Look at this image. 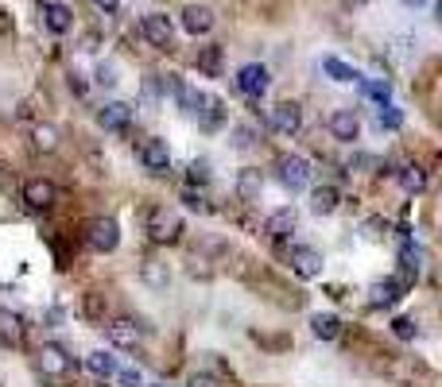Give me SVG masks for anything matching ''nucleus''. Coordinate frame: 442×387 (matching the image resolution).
<instances>
[{
	"mask_svg": "<svg viewBox=\"0 0 442 387\" xmlns=\"http://www.w3.org/2000/svg\"><path fill=\"white\" fill-rule=\"evenodd\" d=\"M31 147H35L39 155L55 151V147H59V128H51V125H35V128H31Z\"/></svg>",
	"mask_w": 442,
	"mask_h": 387,
	"instance_id": "cd10ccee",
	"label": "nucleus"
},
{
	"mask_svg": "<svg viewBox=\"0 0 442 387\" xmlns=\"http://www.w3.org/2000/svg\"><path fill=\"white\" fill-rule=\"evenodd\" d=\"M120 387H144V380H140V372H132V368H117V376H113Z\"/></svg>",
	"mask_w": 442,
	"mask_h": 387,
	"instance_id": "c9c22d12",
	"label": "nucleus"
},
{
	"mask_svg": "<svg viewBox=\"0 0 442 387\" xmlns=\"http://www.w3.org/2000/svg\"><path fill=\"white\" fill-rule=\"evenodd\" d=\"M435 16H438V23H442V0H438V8H435Z\"/></svg>",
	"mask_w": 442,
	"mask_h": 387,
	"instance_id": "c03bdc74",
	"label": "nucleus"
},
{
	"mask_svg": "<svg viewBox=\"0 0 442 387\" xmlns=\"http://www.w3.org/2000/svg\"><path fill=\"white\" fill-rule=\"evenodd\" d=\"M35 372L43 376V380H67V376L74 372V357L62 345H55V341H47V345H39L35 349Z\"/></svg>",
	"mask_w": 442,
	"mask_h": 387,
	"instance_id": "f03ea898",
	"label": "nucleus"
},
{
	"mask_svg": "<svg viewBox=\"0 0 442 387\" xmlns=\"http://www.w3.org/2000/svg\"><path fill=\"white\" fill-rule=\"evenodd\" d=\"M326 128H330V136L338 139V144H353V139L361 136V117H357L353 109H334L330 120H326Z\"/></svg>",
	"mask_w": 442,
	"mask_h": 387,
	"instance_id": "9b49d317",
	"label": "nucleus"
},
{
	"mask_svg": "<svg viewBox=\"0 0 442 387\" xmlns=\"http://www.w3.org/2000/svg\"><path fill=\"white\" fill-rule=\"evenodd\" d=\"M39 12H43V28L51 31V35H67V31L74 28V12L62 4V0H43Z\"/></svg>",
	"mask_w": 442,
	"mask_h": 387,
	"instance_id": "4468645a",
	"label": "nucleus"
},
{
	"mask_svg": "<svg viewBox=\"0 0 442 387\" xmlns=\"http://www.w3.org/2000/svg\"><path fill=\"white\" fill-rule=\"evenodd\" d=\"M183 202L191 205V209H206V202L198 197V190H194V186H183Z\"/></svg>",
	"mask_w": 442,
	"mask_h": 387,
	"instance_id": "58836bf2",
	"label": "nucleus"
},
{
	"mask_svg": "<svg viewBox=\"0 0 442 387\" xmlns=\"http://www.w3.org/2000/svg\"><path fill=\"white\" fill-rule=\"evenodd\" d=\"M78 310H81V318L94 322V325L109 322V294H105V291H81Z\"/></svg>",
	"mask_w": 442,
	"mask_h": 387,
	"instance_id": "a211bd4d",
	"label": "nucleus"
},
{
	"mask_svg": "<svg viewBox=\"0 0 442 387\" xmlns=\"http://www.w3.org/2000/svg\"><path fill=\"white\" fill-rule=\"evenodd\" d=\"M186 387H221V383H217V376H210V372H194L191 380H186Z\"/></svg>",
	"mask_w": 442,
	"mask_h": 387,
	"instance_id": "e433bc0d",
	"label": "nucleus"
},
{
	"mask_svg": "<svg viewBox=\"0 0 442 387\" xmlns=\"http://www.w3.org/2000/svg\"><path fill=\"white\" fill-rule=\"evenodd\" d=\"M256 144V132H252L249 125H237V132H233V147H252Z\"/></svg>",
	"mask_w": 442,
	"mask_h": 387,
	"instance_id": "f704fd0d",
	"label": "nucleus"
},
{
	"mask_svg": "<svg viewBox=\"0 0 442 387\" xmlns=\"http://www.w3.org/2000/svg\"><path fill=\"white\" fill-rule=\"evenodd\" d=\"M198 125H202V132H217L221 125H225V105L217 101V97H202V105H198Z\"/></svg>",
	"mask_w": 442,
	"mask_h": 387,
	"instance_id": "4be33fe9",
	"label": "nucleus"
},
{
	"mask_svg": "<svg viewBox=\"0 0 442 387\" xmlns=\"http://www.w3.org/2000/svg\"><path fill=\"white\" fill-rule=\"evenodd\" d=\"M210 183V167L206 163H191V175H186V186H206Z\"/></svg>",
	"mask_w": 442,
	"mask_h": 387,
	"instance_id": "72a5a7b5",
	"label": "nucleus"
},
{
	"mask_svg": "<svg viewBox=\"0 0 442 387\" xmlns=\"http://www.w3.org/2000/svg\"><path fill=\"white\" fill-rule=\"evenodd\" d=\"M152 387H167V383H152Z\"/></svg>",
	"mask_w": 442,
	"mask_h": 387,
	"instance_id": "a18cd8bd",
	"label": "nucleus"
},
{
	"mask_svg": "<svg viewBox=\"0 0 442 387\" xmlns=\"http://www.w3.org/2000/svg\"><path fill=\"white\" fill-rule=\"evenodd\" d=\"M268 125H272V132H280V136H299V128H302V105L280 101L272 109V117H268Z\"/></svg>",
	"mask_w": 442,
	"mask_h": 387,
	"instance_id": "ddd939ff",
	"label": "nucleus"
},
{
	"mask_svg": "<svg viewBox=\"0 0 442 387\" xmlns=\"http://www.w3.org/2000/svg\"><path fill=\"white\" fill-rule=\"evenodd\" d=\"M86 368L94 376H101V380H113V376H117V357H113V352H105V349H97V352H89L86 357Z\"/></svg>",
	"mask_w": 442,
	"mask_h": 387,
	"instance_id": "a878e982",
	"label": "nucleus"
},
{
	"mask_svg": "<svg viewBox=\"0 0 442 387\" xmlns=\"http://www.w3.org/2000/svg\"><path fill=\"white\" fill-rule=\"evenodd\" d=\"M12 31V20H8V12H0V35H8Z\"/></svg>",
	"mask_w": 442,
	"mask_h": 387,
	"instance_id": "79ce46f5",
	"label": "nucleus"
},
{
	"mask_svg": "<svg viewBox=\"0 0 442 387\" xmlns=\"http://www.w3.org/2000/svg\"><path fill=\"white\" fill-rule=\"evenodd\" d=\"M295 233V209H276L264 217V236L268 241H288Z\"/></svg>",
	"mask_w": 442,
	"mask_h": 387,
	"instance_id": "aec40b11",
	"label": "nucleus"
},
{
	"mask_svg": "<svg viewBox=\"0 0 442 387\" xmlns=\"http://www.w3.org/2000/svg\"><path fill=\"white\" fill-rule=\"evenodd\" d=\"M404 291H407V283L404 279H376L373 287H368V306L373 310H392L400 299H404Z\"/></svg>",
	"mask_w": 442,
	"mask_h": 387,
	"instance_id": "9d476101",
	"label": "nucleus"
},
{
	"mask_svg": "<svg viewBox=\"0 0 442 387\" xmlns=\"http://www.w3.org/2000/svg\"><path fill=\"white\" fill-rule=\"evenodd\" d=\"M144 233L155 248H167V244H175L178 236H183V217H178L171 205H155V209H147Z\"/></svg>",
	"mask_w": 442,
	"mask_h": 387,
	"instance_id": "f257e3e1",
	"label": "nucleus"
},
{
	"mask_svg": "<svg viewBox=\"0 0 442 387\" xmlns=\"http://www.w3.org/2000/svg\"><path fill=\"white\" fill-rule=\"evenodd\" d=\"M276 178H280V186L288 194H299L310 186V178H314V167H310V159H302V155H280V163H276Z\"/></svg>",
	"mask_w": 442,
	"mask_h": 387,
	"instance_id": "7ed1b4c3",
	"label": "nucleus"
},
{
	"mask_svg": "<svg viewBox=\"0 0 442 387\" xmlns=\"http://www.w3.org/2000/svg\"><path fill=\"white\" fill-rule=\"evenodd\" d=\"M237 197L241 202H256L260 190H264V175L260 171H252V167H244V171H237Z\"/></svg>",
	"mask_w": 442,
	"mask_h": 387,
	"instance_id": "5701e85b",
	"label": "nucleus"
},
{
	"mask_svg": "<svg viewBox=\"0 0 442 387\" xmlns=\"http://www.w3.org/2000/svg\"><path fill=\"white\" fill-rule=\"evenodd\" d=\"M105 337H109V345L120 349V352H136L144 345V329H140V322H132V318H113V322H105Z\"/></svg>",
	"mask_w": 442,
	"mask_h": 387,
	"instance_id": "39448f33",
	"label": "nucleus"
},
{
	"mask_svg": "<svg viewBox=\"0 0 442 387\" xmlns=\"http://www.w3.org/2000/svg\"><path fill=\"white\" fill-rule=\"evenodd\" d=\"M268 81H272L268 66H260V62H249V66H241V70H237L233 86H237V93H244V97H252V101H256V97L268 89Z\"/></svg>",
	"mask_w": 442,
	"mask_h": 387,
	"instance_id": "1a4fd4ad",
	"label": "nucleus"
},
{
	"mask_svg": "<svg viewBox=\"0 0 442 387\" xmlns=\"http://www.w3.org/2000/svg\"><path fill=\"white\" fill-rule=\"evenodd\" d=\"M144 279H147V283H155V287H163V283H167V267H163L159 260H144Z\"/></svg>",
	"mask_w": 442,
	"mask_h": 387,
	"instance_id": "473e14b6",
	"label": "nucleus"
},
{
	"mask_svg": "<svg viewBox=\"0 0 442 387\" xmlns=\"http://www.w3.org/2000/svg\"><path fill=\"white\" fill-rule=\"evenodd\" d=\"M404 4H407V8H423L427 0H404Z\"/></svg>",
	"mask_w": 442,
	"mask_h": 387,
	"instance_id": "37998d69",
	"label": "nucleus"
},
{
	"mask_svg": "<svg viewBox=\"0 0 442 387\" xmlns=\"http://www.w3.org/2000/svg\"><path fill=\"white\" fill-rule=\"evenodd\" d=\"M23 318L16 314V310L0 306V345H8V349H16V345H23Z\"/></svg>",
	"mask_w": 442,
	"mask_h": 387,
	"instance_id": "6ab92c4d",
	"label": "nucleus"
},
{
	"mask_svg": "<svg viewBox=\"0 0 442 387\" xmlns=\"http://www.w3.org/2000/svg\"><path fill=\"white\" fill-rule=\"evenodd\" d=\"M288 263H291L295 279L322 275V256H318V248H307V244H288Z\"/></svg>",
	"mask_w": 442,
	"mask_h": 387,
	"instance_id": "6e6552de",
	"label": "nucleus"
},
{
	"mask_svg": "<svg viewBox=\"0 0 442 387\" xmlns=\"http://www.w3.org/2000/svg\"><path fill=\"white\" fill-rule=\"evenodd\" d=\"M310 333H314L318 341H338L341 337V318L338 314H314L310 318Z\"/></svg>",
	"mask_w": 442,
	"mask_h": 387,
	"instance_id": "b1692460",
	"label": "nucleus"
},
{
	"mask_svg": "<svg viewBox=\"0 0 442 387\" xmlns=\"http://www.w3.org/2000/svg\"><path fill=\"white\" fill-rule=\"evenodd\" d=\"M396 178L407 194H423V186H427V171H423L419 163H404V167L396 171Z\"/></svg>",
	"mask_w": 442,
	"mask_h": 387,
	"instance_id": "393cba45",
	"label": "nucleus"
},
{
	"mask_svg": "<svg viewBox=\"0 0 442 387\" xmlns=\"http://www.w3.org/2000/svg\"><path fill=\"white\" fill-rule=\"evenodd\" d=\"M338 205H341L338 186H314V190H310V213H314V217H330Z\"/></svg>",
	"mask_w": 442,
	"mask_h": 387,
	"instance_id": "412c9836",
	"label": "nucleus"
},
{
	"mask_svg": "<svg viewBox=\"0 0 442 387\" xmlns=\"http://www.w3.org/2000/svg\"><path fill=\"white\" fill-rule=\"evenodd\" d=\"M368 167H373V155H349V171H353V175H361Z\"/></svg>",
	"mask_w": 442,
	"mask_h": 387,
	"instance_id": "4c0bfd02",
	"label": "nucleus"
},
{
	"mask_svg": "<svg viewBox=\"0 0 442 387\" xmlns=\"http://www.w3.org/2000/svg\"><path fill=\"white\" fill-rule=\"evenodd\" d=\"M198 70L206 74V78H221V70H225V51H221V47H202Z\"/></svg>",
	"mask_w": 442,
	"mask_h": 387,
	"instance_id": "bb28decb",
	"label": "nucleus"
},
{
	"mask_svg": "<svg viewBox=\"0 0 442 387\" xmlns=\"http://www.w3.org/2000/svg\"><path fill=\"white\" fill-rule=\"evenodd\" d=\"M136 159L144 163V171H155V175H163V171L171 167V151H167V144L163 139H144L140 147H136Z\"/></svg>",
	"mask_w": 442,
	"mask_h": 387,
	"instance_id": "2eb2a0df",
	"label": "nucleus"
},
{
	"mask_svg": "<svg viewBox=\"0 0 442 387\" xmlns=\"http://www.w3.org/2000/svg\"><path fill=\"white\" fill-rule=\"evenodd\" d=\"M178 20H183V31H186V35H206V31L214 28V8H206V4H186Z\"/></svg>",
	"mask_w": 442,
	"mask_h": 387,
	"instance_id": "f3484780",
	"label": "nucleus"
},
{
	"mask_svg": "<svg viewBox=\"0 0 442 387\" xmlns=\"http://www.w3.org/2000/svg\"><path fill=\"white\" fill-rule=\"evenodd\" d=\"M55 197H59V190H55L51 178H28V183H23V205H28V209L43 213V209L55 205Z\"/></svg>",
	"mask_w": 442,
	"mask_h": 387,
	"instance_id": "f8f14e48",
	"label": "nucleus"
},
{
	"mask_svg": "<svg viewBox=\"0 0 442 387\" xmlns=\"http://www.w3.org/2000/svg\"><path fill=\"white\" fill-rule=\"evenodd\" d=\"M120 244V225L113 217H94L86 225V248L89 252H113Z\"/></svg>",
	"mask_w": 442,
	"mask_h": 387,
	"instance_id": "423d86ee",
	"label": "nucleus"
},
{
	"mask_svg": "<svg viewBox=\"0 0 442 387\" xmlns=\"http://www.w3.org/2000/svg\"><path fill=\"white\" fill-rule=\"evenodd\" d=\"M94 8H97L101 16H117V12H120V0H94Z\"/></svg>",
	"mask_w": 442,
	"mask_h": 387,
	"instance_id": "a19ab883",
	"label": "nucleus"
},
{
	"mask_svg": "<svg viewBox=\"0 0 442 387\" xmlns=\"http://www.w3.org/2000/svg\"><path fill=\"white\" fill-rule=\"evenodd\" d=\"M376 125H380V128H400V125H404V112H400L392 101L376 105Z\"/></svg>",
	"mask_w": 442,
	"mask_h": 387,
	"instance_id": "7c9ffc66",
	"label": "nucleus"
},
{
	"mask_svg": "<svg viewBox=\"0 0 442 387\" xmlns=\"http://www.w3.org/2000/svg\"><path fill=\"white\" fill-rule=\"evenodd\" d=\"M97 128L109 132V136H125V132L132 128V105H125V101H105L101 109H97Z\"/></svg>",
	"mask_w": 442,
	"mask_h": 387,
	"instance_id": "0eeeda50",
	"label": "nucleus"
},
{
	"mask_svg": "<svg viewBox=\"0 0 442 387\" xmlns=\"http://www.w3.org/2000/svg\"><path fill=\"white\" fill-rule=\"evenodd\" d=\"M357 89H361V97H368L373 105H388L392 101V89L384 86V81H365L361 78V86H357Z\"/></svg>",
	"mask_w": 442,
	"mask_h": 387,
	"instance_id": "c756f323",
	"label": "nucleus"
},
{
	"mask_svg": "<svg viewBox=\"0 0 442 387\" xmlns=\"http://www.w3.org/2000/svg\"><path fill=\"white\" fill-rule=\"evenodd\" d=\"M97 86H117V70L113 66H97Z\"/></svg>",
	"mask_w": 442,
	"mask_h": 387,
	"instance_id": "ea45409f",
	"label": "nucleus"
},
{
	"mask_svg": "<svg viewBox=\"0 0 442 387\" xmlns=\"http://www.w3.org/2000/svg\"><path fill=\"white\" fill-rule=\"evenodd\" d=\"M322 70L330 74L334 81H346V86H349V81H357V70H353V66H349V62H341V59H330V54L322 59Z\"/></svg>",
	"mask_w": 442,
	"mask_h": 387,
	"instance_id": "c85d7f7f",
	"label": "nucleus"
},
{
	"mask_svg": "<svg viewBox=\"0 0 442 387\" xmlns=\"http://www.w3.org/2000/svg\"><path fill=\"white\" fill-rule=\"evenodd\" d=\"M419 271H423V248L412 236H404V241H400V279L412 287L415 279H419Z\"/></svg>",
	"mask_w": 442,
	"mask_h": 387,
	"instance_id": "dca6fc26",
	"label": "nucleus"
},
{
	"mask_svg": "<svg viewBox=\"0 0 442 387\" xmlns=\"http://www.w3.org/2000/svg\"><path fill=\"white\" fill-rule=\"evenodd\" d=\"M392 333H396L400 341H415V337H419V329H415L412 318H392Z\"/></svg>",
	"mask_w": 442,
	"mask_h": 387,
	"instance_id": "2f4dec72",
	"label": "nucleus"
},
{
	"mask_svg": "<svg viewBox=\"0 0 442 387\" xmlns=\"http://www.w3.org/2000/svg\"><path fill=\"white\" fill-rule=\"evenodd\" d=\"M140 35L147 47H155V51H171L175 47V23H171V16L163 12H152L140 20Z\"/></svg>",
	"mask_w": 442,
	"mask_h": 387,
	"instance_id": "20e7f679",
	"label": "nucleus"
}]
</instances>
